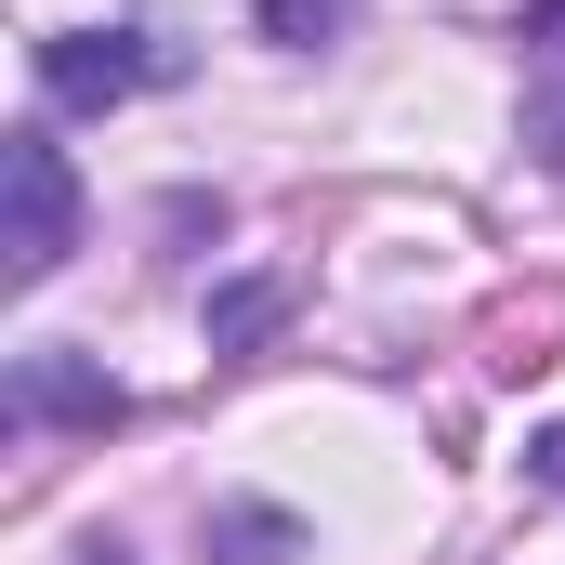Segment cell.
Wrapping results in <instances>:
<instances>
[{
	"instance_id": "2",
	"label": "cell",
	"mask_w": 565,
	"mask_h": 565,
	"mask_svg": "<svg viewBox=\"0 0 565 565\" xmlns=\"http://www.w3.org/2000/svg\"><path fill=\"white\" fill-rule=\"evenodd\" d=\"M158 66H171V53H145L132 26H66V40H40V93H53V106H119Z\"/></svg>"
},
{
	"instance_id": "9",
	"label": "cell",
	"mask_w": 565,
	"mask_h": 565,
	"mask_svg": "<svg viewBox=\"0 0 565 565\" xmlns=\"http://www.w3.org/2000/svg\"><path fill=\"white\" fill-rule=\"evenodd\" d=\"M79 565H132V553H79Z\"/></svg>"
},
{
	"instance_id": "8",
	"label": "cell",
	"mask_w": 565,
	"mask_h": 565,
	"mask_svg": "<svg viewBox=\"0 0 565 565\" xmlns=\"http://www.w3.org/2000/svg\"><path fill=\"white\" fill-rule=\"evenodd\" d=\"M526 473H540V487H565V422L540 434V447H526Z\"/></svg>"
},
{
	"instance_id": "1",
	"label": "cell",
	"mask_w": 565,
	"mask_h": 565,
	"mask_svg": "<svg viewBox=\"0 0 565 565\" xmlns=\"http://www.w3.org/2000/svg\"><path fill=\"white\" fill-rule=\"evenodd\" d=\"M0 184H13V289H40L66 250H79V171H66V145L53 132H13V158H0Z\"/></svg>"
},
{
	"instance_id": "7",
	"label": "cell",
	"mask_w": 565,
	"mask_h": 565,
	"mask_svg": "<svg viewBox=\"0 0 565 565\" xmlns=\"http://www.w3.org/2000/svg\"><path fill=\"white\" fill-rule=\"evenodd\" d=\"M526 53H565V0H526Z\"/></svg>"
},
{
	"instance_id": "5",
	"label": "cell",
	"mask_w": 565,
	"mask_h": 565,
	"mask_svg": "<svg viewBox=\"0 0 565 565\" xmlns=\"http://www.w3.org/2000/svg\"><path fill=\"white\" fill-rule=\"evenodd\" d=\"M264 329H277V289H224L211 302V342H264Z\"/></svg>"
},
{
	"instance_id": "4",
	"label": "cell",
	"mask_w": 565,
	"mask_h": 565,
	"mask_svg": "<svg viewBox=\"0 0 565 565\" xmlns=\"http://www.w3.org/2000/svg\"><path fill=\"white\" fill-rule=\"evenodd\" d=\"M211 553H224V565H289L302 526H289V513H211Z\"/></svg>"
},
{
	"instance_id": "6",
	"label": "cell",
	"mask_w": 565,
	"mask_h": 565,
	"mask_svg": "<svg viewBox=\"0 0 565 565\" xmlns=\"http://www.w3.org/2000/svg\"><path fill=\"white\" fill-rule=\"evenodd\" d=\"M264 26H277L289 53H316V40H329V26H342V0H264Z\"/></svg>"
},
{
	"instance_id": "3",
	"label": "cell",
	"mask_w": 565,
	"mask_h": 565,
	"mask_svg": "<svg viewBox=\"0 0 565 565\" xmlns=\"http://www.w3.org/2000/svg\"><path fill=\"white\" fill-rule=\"evenodd\" d=\"M26 408L40 422H119V382L79 369V355H26Z\"/></svg>"
}]
</instances>
